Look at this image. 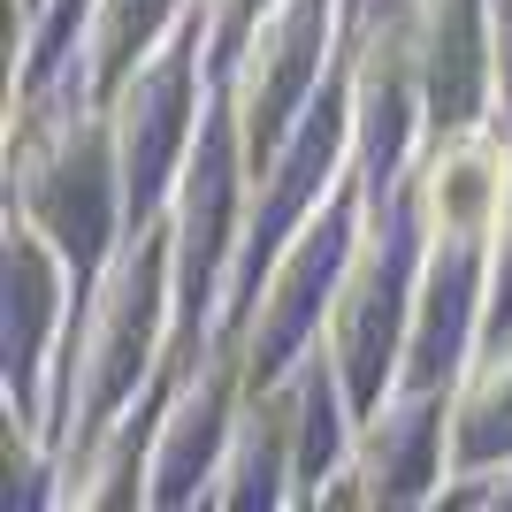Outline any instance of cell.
<instances>
[{"label":"cell","mask_w":512,"mask_h":512,"mask_svg":"<svg viewBox=\"0 0 512 512\" xmlns=\"http://www.w3.org/2000/svg\"><path fill=\"white\" fill-rule=\"evenodd\" d=\"M62 245L39 230V222H8V398L23 406V428L46 436V398L39 375L46 360V321L77 314V299H62Z\"/></svg>","instance_id":"1"},{"label":"cell","mask_w":512,"mask_h":512,"mask_svg":"<svg viewBox=\"0 0 512 512\" xmlns=\"http://www.w3.org/2000/svg\"><path fill=\"white\" fill-rule=\"evenodd\" d=\"M184 8L176 0H100L92 8V31H85V69H92V100H115L123 77L146 62L153 46L169 39Z\"/></svg>","instance_id":"2"}]
</instances>
